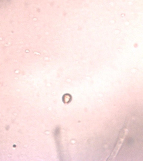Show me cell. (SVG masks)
Instances as JSON below:
<instances>
[{
	"label": "cell",
	"instance_id": "1",
	"mask_svg": "<svg viewBox=\"0 0 143 161\" xmlns=\"http://www.w3.org/2000/svg\"><path fill=\"white\" fill-rule=\"evenodd\" d=\"M128 130L127 128H124L123 129H122V130L120 131L118 137V140L115 147L114 149L113 150V152L110 154V156L109 157V158L107 160L111 161L114 160V159L115 158V157L118 154V152L121 148L122 145L124 141L125 138L128 134Z\"/></svg>",
	"mask_w": 143,
	"mask_h": 161
},
{
	"label": "cell",
	"instance_id": "2",
	"mask_svg": "<svg viewBox=\"0 0 143 161\" xmlns=\"http://www.w3.org/2000/svg\"><path fill=\"white\" fill-rule=\"evenodd\" d=\"M71 99V96L69 94H65L63 97V100L65 103H68L70 102Z\"/></svg>",
	"mask_w": 143,
	"mask_h": 161
}]
</instances>
